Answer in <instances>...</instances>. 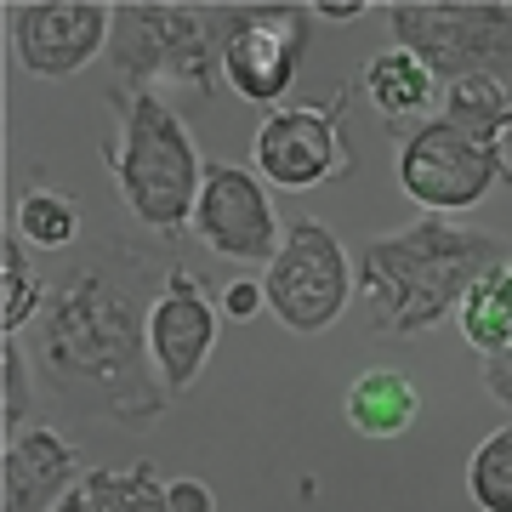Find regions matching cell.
<instances>
[{
    "instance_id": "cell-1",
    "label": "cell",
    "mask_w": 512,
    "mask_h": 512,
    "mask_svg": "<svg viewBox=\"0 0 512 512\" xmlns=\"http://www.w3.org/2000/svg\"><path fill=\"white\" fill-rule=\"evenodd\" d=\"M40 359L57 393L120 427H148L165 410V382L148 353V308L109 256L74 262L40 313Z\"/></svg>"
},
{
    "instance_id": "cell-2",
    "label": "cell",
    "mask_w": 512,
    "mask_h": 512,
    "mask_svg": "<svg viewBox=\"0 0 512 512\" xmlns=\"http://www.w3.org/2000/svg\"><path fill=\"white\" fill-rule=\"evenodd\" d=\"M507 245L490 228H456L450 217H421L399 234H376L353 256V291L376 336L410 342L439 330L461 296Z\"/></svg>"
},
{
    "instance_id": "cell-3",
    "label": "cell",
    "mask_w": 512,
    "mask_h": 512,
    "mask_svg": "<svg viewBox=\"0 0 512 512\" xmlns=\"http://www.w3.org/2000/svg\"><path fill=\"white\" fill-rule=\"evenodd\" d=\"M114 103H120V143L109 165L131 217L154 234H183L205 188L194 131L177 120V109L160 92H114Z\"/></svg>"
},
{
    "instance_id": "cell-4",
    "label": "cell",
    "mask_w": 512,
    "mask_h": 512,
    "mask_svg": "<svg viewBox=\"0 0 512 512\" xmlns=\"http://www.w3.org/2000/svg\"><path fill=\"white\" fill-rule=\"evenodd\" d=\"M109 63L120 92L188 86L194 97H217V12L205 6H114Z\"/></svg>"
},
{
    "instance_id": "cell-5",
    "label": "cell",
    "mask_w": 512,
    "mask_h": 512,
    "mask_svg": "<svg viewBox=\"0 0 512 512\" xmlns=\"http://www.w3.org/2000/svg\"><path fill=\"white\" fill-rule=\"evenodd\" d=\"M399 188L433 217L484 205L495 188H512V160L501 154V131L467 126L456 114L421 120L399 148Z\"/></svg>"
},
{
    "instance_id": "cell-6",
    "label": "cell",
    "mask_w": 512,
    "mask_h": 512,
    "mask_svg": "<svg viewBox=\"0 0 512 512\" xmlns=\"http://www.w3.org/2000/svg\"><path fill=\"white\" fill-rule=\"evenodd\" d=\"M387 12L399 52L421 57L444 86L467 74H512V6L501 0H399Z\"/></svg>"
},
{
    "instance_id": "cell-7",
    "label": "cell",
    "mask_w": 512,
    "mask_h": 512,
    "mask_svg": "<svg viewBox=\"0 0 512 512\" xmlns=\"http://www.w3.org/2000/svg\"><path fill=\"white\" fill-rule=\"evenodd\" d=\"M262 296H268V313L285 330L319 336L359 296L353 291V256L342 251V239L330 234L325 222L296 217V222H285L279 256L268 262V274H262Z\"/></svg>"
},
{
    "instance_id": "cell-8",
    "label": "cell",
    "mask_w": 512,
    "mask_h": 512,
    "mask_svg": "<svg viewBox=\"0 0 512 512\" xmlns=\"http://www.w3.org/2000/svg\"><path fill=\"white\" fill-rule=\"evenodd\" d=\"M308 57V6H234L217 12V63L222 80L245 103L274 109L302 74Z\"/></svg>"
},
{
    "instance_id": "cell-9",
    "label": "cell",
    "mask_w": 512,
    "mask_h": 512,
    "mask_svg": "<svg viewBox=\"0 0 512 512\" xmlns=\"http://www.w3.org/2000/svg\"><path fill=\"white\" fill-rule=\"evenodd\" d=\"M114 40V6L103 0H29L12 18L18 63L40 80H69L86 63L109 52Z\"/></svg>"
},
{
    "instance_id": "cell-10",
    "label": "cell",
    "mask_w": 512,
    "mask_h": 512,
    "mask_svg": "<svg viewBox=\"0 0 512 512\" xmlns=\"http://www.w3.org/2000/svg\"><path fill=\"white\" fill-rule=\"evenodd\" d=\"M256 171L279 188H319L348 171V137L336 103H296L274 109L256 131Z\"/></svg>"
},
{
    "instance_id": "cell-11",
    "label": "cell",
    "mask_w": 512,
    "mask_h": 512,
    "mask_svg": "<svg viewBox=\"0 0 512 512\" xmlns=\"http://www.w3.org/2000/svg\"><path fill=\"white\" fill-rule=\"evenodd\" d=\"M194 234H200L205 251L228 256V262H274L279 256V228L274 205L262 194L251 171L239 165H205V188H200V205H194Z\"/></svg>"
},
{
    "instance_id": "cell-12",
    "label": "cell",
    "mask_w": 512,
    "mask_h": 512,
    "mask_svg": "<svg viewBox=\"0 0 512 512\" xmlns=\"http://www.w3.org/2000/svg\"><path fill=\"white\" fill-rule=\"evenodd\" d=\"M217 348V308L205 296V279L188 268H171L160 296L148 302V353L160 370L165 393H183L205 376Z\"/></svg>"
},
{
    "instance_id": "cell-13",
    "label": "cell",
    "mask_w": 512,
    "mask_h": 512,
    "mask_svg": "<svg viewBox=\"0 0 512 512\" xmlns=\"http://www.w3.org/2000/svg\"><path fill=\"white\" fill-rule=\"evenodd\" d=\"M0 512H52L63 507V495L86 484L80 473V450L52 427H23L6 439V461H0Z\"/></svg>"
},
{
    "instance_id": "cell-14",
    "label": "cell",
    "mask_w": 512,
    "mask_h": 512,
    "mask_svg": "<svg viewBox=\"0 0 512 512\" xmlns=\"http://www.w3.org/2000/svg\"><path fill=\"white\" fill-rule=\"evenodd\" d=\"M342 416H348V427L359 439H399V433H410V421L421 416V393L404 370L370 365L348 382Z\"/></svg>"
},
{
    "instance_id": "cell-15",
    "label": "cell",
    "mask_w": 512,
    "mask_h": 512,
    "mask_svg": "<svg viewBox=\"0 0 512 512\" xmlns=\"http://www.w3.org/2000/svg\"><path fill=\"white\" fill-rule=\"evenodd\" d=\"M456 319H461L467 348H478L484 359L501 353V348H512V251L495 256L490 268L467 285Z\"/></svg>"
},
{
    "instance_id": "cell-16",
    "label": "cell",
    "mask_w": 512,
    "mask_h": 512,
    "mask_svg": "<svg viewBox=\"0 0 512 512\" xmlns=\"http://www.w3.org/2000/svg\"><path fill=\"white\" fill-rule=\"evenodd\" d=\"M433 80H439V74L427 69L421 57L399 52V46L365 63V97L376 103L382 120H410V114H421L433 103Z\"/></svg>"
},
{
    "instance_id": "cell-17",
    "label": "cell",
    "mask_w": 512,
    "mask_h": 512,
    "mask_svg": "<svg viewBox=\"0 0 512 512\" xmlns=\"http://www.w3.org/2000/svg\"><path fill=\"white\" fill-rule=\"evenodd\" d=\"M86 512H171L165 484L154 461H131V467H92L86 473Z\"/></svg>"
},
{
    "instance_id": "cell-18",
    "label": "cell",
    "mask_w": 512,
    "mask_h": 512,
    "mask_svg": "<svg viewBox=\"0 0 512 512\" xmlns=\"http://www.w3.org/2000/svg\"><path fill=\"white\" fill-rule=\"evenodd\" d=\"M12 234L23 245H40V251H63L80 234V205L63 188H23L12 205Z\"/></svg>"
},
{
    "instance_id": "cell-19",
    "label": "cell",
    "mask_w": 512,
    "mask_h": 512,
    "mask_svg": "<svg viewBox=\"0 0 512 512\" xmlns=\"http://www.w3.org/2000/svg\"><path fill=\"white\" fill-rule=\"evenodd\" d=\"M467 495L478 501V512H512V421L495 427L490 439L473 450V461H467Z\"/></svg>"
},
{
    "instance_id": "cell-20",
    "label": "cell",
    "mask_w": 512,
    "mask_h": 512,
    "mask_svg": "<svg viewBox=\"0 0 512 512\" xmlns=\"http://www.w3.org/2000/svg\"><path fill=\"white\" fill-rule=\"evenodd\" d=\"M444 114H456L467 126H484V131H512V92L507 80L495 74H467V80H450L444 86Z\"/></svg>"
},
{
    "instance_id": "cell-21",
    "label": "cell",
    "mask_w": 512,
    "mask_h": 512,
    "mask_svg": "<svg viewBox=\"0 0 512 512\" xmlns=\"http://www.w3.org/2000/svg\"><path fill=\"white\" fill-rule=\"evenodd\" d=\"M0 268H6V313H0V325L6 336H18L23 325H35L40 313H46V279L35 274V262H29V245L18 234L6 239V251H0Z\"/></svg>"
},
{
    "instance_id": "cell-22",
    "label": "cell",
    "mask_w": 512,
    "mask_h": 512,
    "mask_svg": "<svg viewBox=\"0 0 512 512\" xmlns=\"http://www.w3.org/2000/svg\"><path fill=\"white\" fill-rule=\"evenodd\" d=\"M0 376H6V439L35 427V387H29V353L18 336L0 342Z\"/></svg>"
},
{
    "instance_id": "cell-23",
    "label": "cell",
    "mask_w": 512,
    "mask_h": 512,
    "mask_svg": "<svg viewBox=\"0 0 512 512\" xmlns=\"http://www.w3.org/2000/svg\"><path fill=\"white\" fill-rule=\"evenodd\" d=\"M165 501H171V512H217V495L200 478H171L165 484Z\"/></svg>"
},
{
    "instance_id": "cell-24",
    "label": "cell",
    "mask_w": 512,
    "mask_h": 512,
    "mask_svg": "<svg viewBox=\"0 0 512 512\" xmlns=\"http://www.w3.org/2000/svg\"><path fill=\"white\" fill-rule=\"evenodd\" d=\"M484 387H490L495 404H507L512 410V348H501V353L484 359Z\"/></svg>"
},
{
    "instance_id": "cell-25",
    "label": "cell",
    "mask_w": 512,
    "mask_h": 512,
    "mask_svg": "<svg viewBox=\"0 0 512 512\" xmlns=\"http://www.w3.org/2000/svg\"><path fill=\"white\" fill-rule=\"evenodd\" d=\"M222 308L234 313V319H251L256 308H268V296H262V279H239L222 291Z\"/></svg>"
},
{
    "instance_id": "cell-26",
    "label": "cell",
    "mask_w": 512,
    "mask_h": 512,
    "mask_svg": "<svg viewBox=\"0 0 512 512\" xmlns=\"http://www.w3.org/2000/svg\"><path fill=\"white\" fill-rule=\"evenodd\" d=\"M308 12H319V18H330V23H353L359 12H370L365 0H319V6H308Z\"/></svg>"
},
{
    "instance_id": "cell-27",
    "label": "cell",
    "mask_w": 512,
    "mask_h": 512,
    "mask_svg": "<svg viewBox=\"0 0 512 512\" xmlns=\"http://www.w3.org/2000/svg\"><path fill=\"white\" fill-rule=\"evenodd\" d=\"M52 512H86V490H74V495H63V507H52Z\"/></svg>"
}]
</instances>
